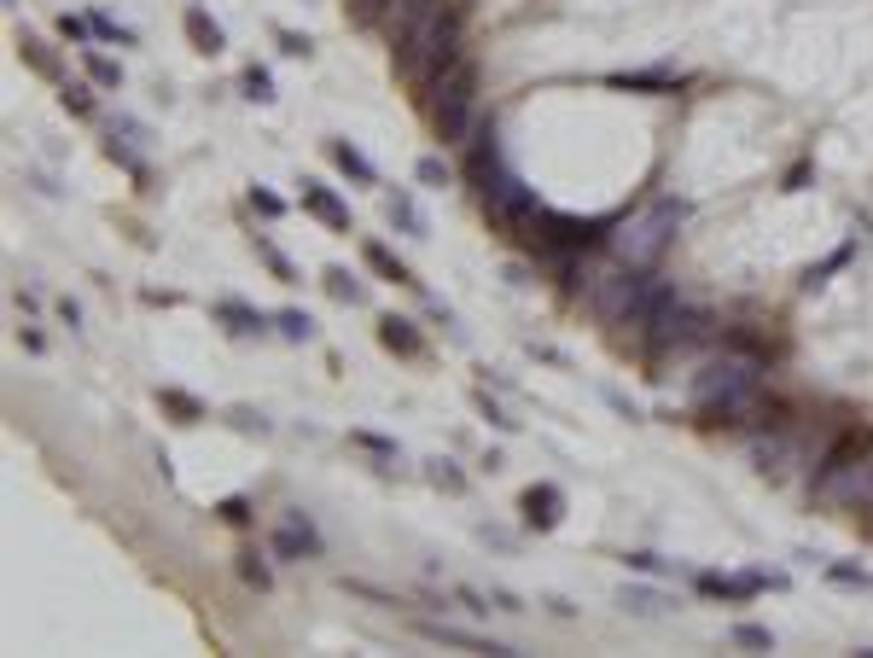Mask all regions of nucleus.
<instances>
[{
    "mask_svg": "<svg viewBox=\"0 0 873 658\" xmlns=\"http://www.w3.org/2000/svg\"><path fill=\"white\" fill-rule=\"evenodd\" d=\"M693 414L705 425H786L781 402L763 391V362L723 356L693 373Z\"/></svg>",
    "mask_w": 873,
    "mask_h": 658,
    "instance_id": "f257e3e1",
    "label": "nucleus"
},
{
    "mask_svg": "<svg viewBox=\"0 0 873 658\" xmlns=\"http://www.w3.org/2000/svg\"><path fill=\"white\" fill-rule=\"evenodd\" d=\"M460 23H467V0H449V7L425 12L414 30L396 36V65H402L408 82L431 88L443 70H454L460 59H467V53H460Z\"/></svg>",
    "mask_w": 873,
    "mask_h": 658,
    "instance_id": "f03ea898",
    "label": "nucleus"
},
{
    "mask_svg": "<svg viewBox=\"0 0 873 658\" xmlns=\"http://www.w3.org/2000/svg\"><path fill=\"white\" fill-rule=\"evenodd\" d=\"M472 117H478V65L460 59L454 70H443L431 82V122H436V140L460 146L472 135Z\"/></svg>",
    "mask_w": 873,
    "mask_h": 658,
    "instance_id": "7ed1b4c3",
    "label": "nucleus"
},
{
    "mask_svg": "<svg viewBox=\"0 0 873 658\" xmlns=\"http://www.w3.org/2000/svg\"><path fill=\"white\" fill-rule=\"evenodd\" d=\"M681 216H687L681 198H658V205H653L647 216L624 222V234H611V245H618V257H624L629 268H653V263L664 257V251H670V239H676Z\"/></svg>",
    "mask_w": 873,
    "mask_h": 658,
    "instance_id": "20e7f679",
    "label": "nucleus"
},
{
    "mask_svg": "<svg viewBox=\"0 0 873 658\" xmlns=\"http://www.w3.org/2000/svg\"><path fill=\"white\" fill-rule=\"evenodd\" d=\"M478 198H483V216H490V222L501 227V234L524 239V245L536 239V222H542V210H548L542 198H536V187H524L512 169L501 175V181H490V187H483Z\"/></svg>",
    "mask_w": 873,
    "mask_h": 658,
    "instance_id": "39448f33",
    "label": "nucleus"
},
{
    "mask_svg": "<svg viewBox=\"0 0 873 658\" xmlns=\"http://www.w3.org/2000/svg\"><path fill=\"white\" fill-rule=\"evenodd\" d=\"M611 216H559V210H542L536 222V251H553V257H577V251H595L600 239H611Z\"/></svg>",
    "mask_w": 873,
    "mask_h": 658,
    "instance_id": "423d86ee",
    "label": "nucleus"
},
{
    "mask_svg": "<svg viewBox=\"0 0 873 658\" xmlns=\"http://www.w3.org/2000/svg\"><path fill=\"white\" fill-rule=\"evenodd\" d=\"M710 338V315L705 310H687V303H676L670 315H658L647 326V344L653 350H687V344H705Z\"/></svg>",
    "mask_w": 873,
    "mask_h": 658,
    "instance_id": "0eeeda50",
    "label": "nucleus"
},
{
    "mask_svg": "<svg viewBox=\"0 0 873 658\" xmlns=\"http://www.w3.org/2000/svg\"><path fill=\"white\" fill-rule=\"evenodd\" d=\"M827 501H844V508H873V454H862V461H851L844 472H833L827 484H815Z\"/></svg>",
    "mask_w": 873,
    "mask_h": 658,
    "instance_id": "6e6552de",
    "label": "nucleus"
},
{
    "mask_svg": "<svg viewBox=\"0 0 873 658\" xmlns=\"http://www.w3.org/2000/svg\"><path fill=\"white\" fill-rule=\"evenodd\" d=\"M786 577H763V571H739V577H716V571H705L699 577V595H710V600H752V595H763V589H781Z\"/></svg>",
    "mask_w": 873,
    "mask_h": 658,
    "instance_id": "1a4fd4ad",
    "label": "nucleus"
},
{
    "mask_svg": "<svg viewBox=\"0 0 873 658\" xmlns=\"http://www.w3.org/2000/svg\"><path fill=\"white\" fill-rule=\"evenodd\" d=\"M519 513H524L530 530H553V524L565 519V490H559V484H530V490L519 495Z\"/></svg>",
    "mask_w": 873,
    "mask_h": 658,
    "instance_id": "9d476101",
    "label": "nucleus"
},
{
    "mask_svg": "<svg viewBox=\"0 0 873 658\" xmlns=\"http://www.w3.org/2000/svg\"><path fill=\"white\" fill-rule=\"evenodd\" d=\"M467 175H472V187H478V193L507 175V164H501V146H496V129H478V135H472V151H467Z\"/></svg>",
    "mask_w": 873,
    "mask_h": 658,
    "instance_id": "9b49d317",
    "label": "nucleus"
},
{
    "mask_svg": "<svg viewBox=\"0 0 873 658\" xmlns=\"http://www.w3.org/2000/svg\"><path fill=\"white\" fill-rule=\"evenodd\" d=\"M274 553H279V560H303V553H321V530L292 508L286 524L274 530Z\"/></svg>",
    "mask_w": 873,
    "mask_h": 658,
    "instance_id": "f8f14e48",
    "label": "nucleus"
},
{
    "mask_svg": "<svg viewBox=\"0 0 873 658\" xmlns=\"http://www.w3.org/2000/svg\"><path fill=\"white\" fill-rule=\"evenodd\" d=\"M303 210H310L315 222H326L332 234H350V205L332 187H321V181H303Z\"/></svg>",
    "mask_w": 873,
    "mask_h": 658,
    "instance_id": "ddd939ff",
    "label": "nucleus"
},
{
    "mask_svg": "<svg viewBox=\"0 0 873 658\" xmlns=\"http://www.w3.org/2000/svg\"><path fill=\"white\" fill-rule=\"evenodd\" d=\"M379 344L391 350V356H402V362H420V356H425L420 326H414V321H402V315H384V321H379Z\"/></svg>",
    "mask_w": 873,
    "mask_h": 658,
    "instance_id": "4468645a",
    "label": "nucleus"
},
{
    "mask_svg": "<svg viewBox=\"0 0 873 658\" xmlns=\"http://www.w3.org/2000/svg\"><path fill=\"white\" fill-rule=\"evenodd\" d=\"M420 636H425V641H436V647H467V652H496V658H512V647L483 641V636H472V629H454V623H420Z\"/></svg>",
    "mask_w": 873,
    "mask_h": 658,
    "instance_id": "2eb2a0df",
    "label": "nucleus"
},
{
    "mask_svg": "<svg viewBox=\"0 0 873 658\" xmlns=\"http://www.w3.org/2000/svg\"><path fill=\"white\" fill-rule=\"evenodd\" d=\"M436 7H449V0H384V30L402 36V30H414V23Z\"/></svg>",
    "mask_w": 873,
    "mask_h": 658,
    "instance_id": "dca6fc26",
    "label": "nucleus"
},
{
    "mask_svg": "<svg viewBox=\"0 0 873 658\" xmlns=\"http://www.w3.org/2000/svg\"><path fill=\"white\" fill-rule=\"evenodd\" d=\"M216 321H227V333L234 338H263L268 333V315H256V310H245V303H216Z\"/></svg>",
    "mask_w": 873,
    "mask_h": 658,
    "instance_id": "f3484780",
    "label": "nucleus"
},
{
    "mask_svg": "<svg viewBox=\"0 0 873 658\" xmlns=\"http://www.w3.org/2000/svg\"><path fill=\"white\" fill-rule=\"evenodd\" d=\"M326 158L339 164V169L350 175L355 187H373V181H379V169H373V164H367V158H362V151H355L350 140H326Z\"/></svg>",
    "mask_w": 873,
    "mask_h": 658,
    "instance_id": "a211bd4d",
    "label": "nucleus"
},
{
    "mask_svg": "<svg viewBox=\"0 0 873 658\" xmlns=\"http://www.w3.org/2000/svg\"><path fill=\"white\" fill-rule=\"evenodd\" d=\"M187 41L198 47V53H210V59H216L222 47H227V36H222V23H216L210 12H204V7H193V12H187Z\"/></svg>",
    "mask_w": 873,
    "mask_h": 658,
    "instance_id": "6ab92c4d",
    "label": "nucleus"
},
{
    "mask_svg": "<svg viewBox=\"0 0 873 658\" xmlns=\"http://www.w3.org/2000/svg\"><path fill=\"white\" fill-rule=\"evenodd\" d=\"M611 88H635V94H676V76L670 70H618L606 76Z\"/></svg>",
    "mask_w": 873,
    "mask_h": 658,
    "instance_id": "aec40b11",
    "label": "nucleus"
},
{
    "mask_svg": "<svg viewBox=\"0 0 873 658\" xmlns=\"http://www.w3.org/2000/svg\"><path fill=\"white\" fill-rule=\"evenodd\" d=\"M384 216H391V222L402 227V234L425 239V216H420V205H414V198H408V193H391V198H384Z\"/></svg>",
    "mask_w": 873,
    "mask_h": 658,
    "instance_id": "412c9836",
    "label": "nucleus"
},
{
    "mask_svg": "<svg viewBox=\"0 0 873 658\" xmlns=\"http://www.w3.org/2000/svg\"><path fill=\"white\" fill-rule=\"evenodd\" d=\"M362 263H367V268L379 274V281H396V286H414V274H408V268H402V263L391 257V251H384V245H373V239L362 245Z\"/></svg>",
    "mask_w": 873,
    "mask_h": 658,
    "instance_id": "4be33fe9",
    "label": "nucleus"
},
{
    "mask_svg": "<svg viewBox=\"0 0 873 658\" xmlns=\"http://www.w3.org/2000/svg\"><path fill=\"white\" fill-rule=\"evenodd\" d=\"M18 53H23V65H30L36 76H47V82H59V59L47 53V41H41V36H30V30H23V36H18Z\"/></svg>",
    "mask_w": 873,
    "mask_h": 658,
    "instance_id": "5701e85b",
    "label": "nucleus"
},
{
    "mask_svg": "<svg viewBox=\"0 0 873 658\" xmlns=\"http://www.w3.org/2000/svg\"><path fill=\"white\" fill-rule=\"evenodd\" d=\"M239 577L256 589V595H268L274 589V566H268V553H256V548H245L239 553Z\"/></svg>",
    "mask_w": 873,
    "mask_h": 658,
    "instance_id": "b1692460",
    "label": "nucleus"
},
{
    "mask_svg": "<svg viewBox=\"0 0 873 658\" xmlns=\"http://www.w3.org/2000/svg\"><path fill=\"white\" fill-rule=\"evenodd\" d=\"M321 281H326V297H339V303H367V286L355 281L350 268H326Z\"/></svg>",
    "mask_w": 873,
    "mask_h": 658,
    "instance_id": "393cba45",
    "label": "nucleus"
},
{
    "mask_svg": "<svg viewBox=\"0 0 873 658\" xmlns=\"http://www.w3.org/2000/svg\"><path fill=\"white\" fill-rule=\"evenodd\" d=\"M274 333L286 338V344H310V338H315V321L303 315V310H279V315H274Z\"/></svg>",
    "mask_w": 873,
    "mask_h": 658,
    "instance_id": "a878e982",
    "label": "nucleus"
},
{
    "mask_svg": "<svg viewBox=\"0 0 873 658\" xmlns=\"http://www.w3.org/2000/svg\"><path fill=\"white\" fill-rule=\"evenodd\" d=\"M158 402H164V409H169L175 420H182V425L204 420V402H198V396H187V391H175V385H164V391H158Z\"/></svg>",
    "mask_w": 873,
    "mask_h": 658,
    "instance_id": "bb28decb",
    "label": "nucleus"
},
{
    "mask_svg": "<svg viewBox=\"0 0 873 658\" xmlns=\"http://www.w3.org/2000/svg\"><path fill=\"white\" fill-rule=\"evenodd\" d=\"M82 65H88V76L99 88H122V65L117 59H106V53H94V47H82Z\"/></svg>",
    "mask_w": 873,
    "mask_h": 658,
    "instance_id": "cd10ccee",
    "label": "nucleus"
},
{
    "mask_svg": "<svg viewBox=\"0 0 873 658\" xmlns=\"http://www.w3.org/2000/svg\"><path fill=\"white\" fill-rule=\"evenodd\" d=\"M425 478H431L436 490H449V495H460V490H467V472H460L454 461H443V454H436V461H425Z\"/></svg>",
    "mask_w": 873,
    "mask_h": 658,
    "instance_id": "c85d7f7f",
    "label": "nucleus"
},
{
    "mask_svg": "<svg viewBox=\"0 0 873 658\" xmlns=\"http://www.w3.org/2000/svg\"><path fill=\"white\" fill-rule=\"evenodd\" d=\"M256 257H263V263H268V274H274V281H286V286L297 281V268L286 263V251H279L274 239H263V234H256Z\"/></svg>",
    "mask_w": 873,
    "mask_h": 658,
    "instance_id": "c756f323",
    "label": "nucleus"
},
{
    "mask_svg": "<svg viewBox=\"0 0 873 658\" xmlns=\"http://www.w3.org/2000/svg\"><path fill=\"white\" fill-rule=\"evenodd\" d=\"M618 606H624V612L653 618V612H664V606H670V600H664L658 589H624V595H618Z\"/></svg>",
    "mask_w": 873,
    "mask_h": 658,
    "instance_id": "7c9ffc66",
    "label": "nucleus"
},
{
    "mask_svg": "<svg viewBox=\"0 0 873 658\" xmlns=\"http://www.w3.org/2000/svg\"><path fill=\"white\" fill-rule=\"evenodd\" d=\"M106 151H111V164H122L135 181H146V164H140V151L128 146V140H117V129H111V140H106Z\"/></svg>",
    "mask_w": 873,
    "mask_h": 658,
    "instance_id": "2f4dec72",
    "label": "nucleus"
},
{
    "mask_svg": "<svg viewBox=\"0 0 873 658\" xmlns=\"http://www.w3.org/2000/svg\"><path fill=\"white\" fill-rule=\"evenodd\" d=\"M239 88H245V99H256V106H268V99H274V76L251 65V70L239 76Z\"/></svg>",
    "mask_w": 873,
    "mask_h": 658,
    "instance_id": "473e14b6",
    "label": "nucleus"
},
{
    "mask_svg": "<svg viewBox=\"0 0 873 658\" xmlns=\"http://www.w3.org/2000/svg\"><path fill=\"white\" fill-rule=\"evenodd\" d=\"M734 647H757V652H775V636L763 623H734Z\"/></svg>",
    "mask_w": 873,
    "mask_h": 658,
    "instance_id": "72a5a7b5",
    "label": "nucleus"
},
{
    "mask_svg": "<svg viewBox=\"0 0 873 658\" xmlns=\"http://www.w3.org/2000/svg\"><path fill=\"white\" fill-rule=\"evenodd\" d=\"M827 583H838V589H873V571H862V566H827Z\"/></svg>",
    "mask_w": 873,
    "mask_h": 658,
    "instance_id": "f704fd0d",
    "label": "nucleus"
},
{
    "mask_svg": "<svg viewBox=\"0 0 873 658\" xmlns=\"http://www.w3.org/2000/svg\"><path fill=\"white\" fill-rule=\"evenodd\" d=\"M59 99H65V111H76V117H94V94H88L82 82H65V88H59Z\"/></svg>",
    "mask_w": 873,
    "mask_h": 658,
    "instance_id": "c9c22d12",
    "label": "nucleus"
},
{
    "mask_svg": "<svg viewBox=\"0 0 873 658\" xmlns=\"http://www.w3.org/2000/svg\"><path fill=\"white\" fill-rule=\"evenodd\" d=\"M414 175H420V187H449V164L443 158H420Z\"/></svg>",
    "mask_w": 873,
    "mask_h": 658,
    "instance_id": "e433bc0d",
    "label": "nucleus"
},
{
    "mask_svg": "<svg viewBox=\"0 0 873 658\" xmlns=\"http://www.w3.org/2000/svg\"><path fill=\"white\" fill-rule=\"evenodd\" d=\"M88 23H94V36H106V41H122V47H128V41H135V30H128V23H111L106 12H94Z\"/></svg>",
    "mask_w": 873,
    "mask_h": 658,
    "instance_id": "4c0bfd02",
    "label": "nucleus"
},
{
    "mask_svg": "<svg viewBox=\"0 0 873 658\" xmlns=\"http://www.w3.org/2000/svg\"><path fill=\"white\" fill-rule=\"evenodd\" d=\"M251 210H256V216H268V222H274V216H286L279 193H268V187H251Z\"/></svg>",
    "mask_w": 873,
    "mask_h": 658,
    "instance_id": "58836bf2",
    "label": "nucleus"
},
{
    "mask_svg": "<svg viewBox=\"0 0 873 658\" xmlns=\"http://www.w3.org/2000/svg\"><path fill=\"white\" fill-rule=\"evenodd\" d=\"M851 257H856V245H844V251H833V257L821 263V268H810V281H804V286H821V281H827L833 268H844V263H851Z\"/></svg>",
    "mask_w": 873,
    "mask_h": 658,
    "instance_id": "ea45409f",
    "label": "nucleus"
},
{
    "mask_svg": "<svg viewBox=\"0 0 873 658\" xmlns=\"http://www.w3.org/2000/svg\"><path fill=\"white\" fill-rule=\"evenodd\" d=\"M279 53H292V59H310V53H315V41H310V36H297V30H279Z\"/></svg>",
    "mask_w": 873,
    "mask_h": 658,
    "instance_id": "a19ab883",
    "label": "nucleus"
},
{
    "mask_svg": "<svg viewBox=\"0 0 873 658\" xmlns=\"http://www.w3.org/2000/svg\"><path fill=\"white\" fill-rule=\"evenodd\" d=\"M216 513H222L227 524H251V501H245V495H227V501H222Z\"/></svg>",
    "mask_w": 873,
    "mask_h": 658,
    "instance_id": "79ce46f5",
    "label": "nucleus"
},
{
    "mask_svg": "<svg viewBox=\"0 0 873 658\" xmlns=\"http://www.w3.org/2000/svg\"><path fill=\"white\" fill-rule=\"evenodd\" d=\"M59 30H65V41H76V47H88V36H94V23H82V18H59Z\"/></svg>",
    "mask_w": 873,
    "mask_h": 658,
    "instance_id": "37998d69",
    "label": "nucleus"
},
{
    "mask_svg": "<svg viewBox=\"0 0 873 658\" xmlns=\"http://www.w3.org/2000/svg\"><path fill=\"white\" fill-rule=\"evenodd\" d=\"M355 443L373 449V454H384V461H396V443H384V438H373V432H355Z\"/></svg>",
    "mask_w": 873,
    "mask_h": 658,
    "instance_id": "c03bdc74",
    "label": "nucleus"
},
{
    "mask_svg": "<svg viewBox=\"0 0 873 658\" xmlns=\"http://www.w3.org/2000/svg\"><path fill=\"white\" fill-rule=\"evenodd\" d=\"M234 420H239V432H256V438H268V420H263V414H245V409H239Z\"/></svg>",
    "mask_w": 873,
    "mask_h": 658,
    "instance_id": "a18cd8bd",
    "label": "nucleus"
},
{
    "mask_svg": "<svg viewBox=\"0 0 873 658\" xmlns=\"http://www.w3.org/2000/svg\"><path fill=\"white\" fill-rule=\"evenodd\" d=\"M629 566H635V571H647V577H653V571H664L658 553H629Z\"/></svg>",
    "mask_w": 873,
    "mask_h": 658,
    "instance_id": "49530a36",
    "label": "nucleus"
},
{
    "mask_svg": "<svg viewBox=\"0 0 873 658\" xmlns=\"http://www.w3.org/2000/svg\"><path fill=\"white\" fill-rule=\"evenodd\" d=\"M804 181H810V164H798V169L786 175V193H804Z\"/></svg>",
    "mask_w": 873,
    "mask_h": 658,
    "instance_id": "de8ad7c7",
    "label": "nucleus"
},
{
    "mask_svg": "<svg viewBox=\"0 0 873 658\" xmlns=\"http://www.w3.org/2000/svg\"><path fill=\"white\" fill-rule=\"evenodd\" d=\"M362 7H367V12H373V7H379V0H362Z\"/></svg>",
    "mask_w": 873,
    "mask_h": 658,
    "instance_id": "09e8293b",
    "label": "nucleus"
}]
</instances>
